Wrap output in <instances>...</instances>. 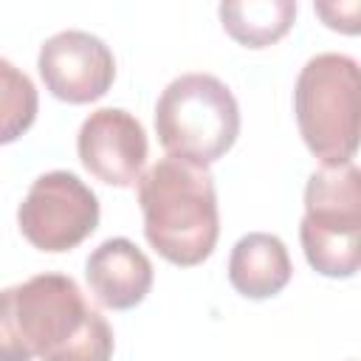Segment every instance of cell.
<instances>
[{"instance_id":"6da1fadb","label":"cell","mask_w":361,"mask_h":361,"mask_svg":"<svg viewBox=\"0 0 361 361\" xmlns=\"http://www.w3.org/2000/svg\"><path fill=\"white\" fill-rule=\"evenodd\" d=\"M113 330L65 274L0 290V361H110Z\"/></svg>"},{"instance_id":"7a4b0ae2","label":"cell","mask_w":361,"mask_h":361,"mask_svg":"<svg viewBox=\"0 0 361 361\" xmlns=\"http://www.w3.org/2000/svg\"><path fill=\"white\" fill-rule=\"evenodd\" d=\"M138 206L144 237L166 262L192 268L209 259L220 237V212L206 166L161 158L138 178Z\"/></svg>"},{"instance_id":"3957f363","label":"cell","mask_w":361,"mask_h":361,"mask_svg":"<svg viewBox=\"0 0 361 361\" xmlns=\"http://www.w3.org/2000/svg\"><path fill=\"white\" fill-rule=\"evenodd\" d=\"M293 113L305 147L322 166L350 164L358 152L361 71L347 54H316L299 71Z\"/></svg>"},{"instance_id":"277c9868","label":"cell","mask_w":361,"mask_h":361,"mask_svg":"<svg viewBox=\"0 0 361 361\" xmlns=\"http://www.w3.org/2000/svg\"><path fill=\"white\" fill-rule=\"evenodd\" d=\"M155 133L166 155L209 169L240 135V104L217 76L183 73L158 96Z\"/></svg>"},{"instance_id":"5b68a950","label":"cell","mask_w":361,"mask_h":361,"mask_svg":"<svg viewBox=\"0 0 361 361\" xmlns=\"http://www.w3.org/2000/svg\"><path fill=\"white\" fill-rule=\"evenodd\" d=\"M299 240L310 268L330 279H350L361 265V172L338 164L322 166L305 186Z\"/></svg>"},{"instance_id":"8992f818","label":"cell","mask_w":361,"mask_h":361,"mask_svg":"<svg viewBox=\"0 0 361 361\" xmlns=\"http://www.w3.org/2000/svg\"><path fill=\"white\" fill-rule=\"evenodd\" d=\"M23 237L48 254H62L85 243L99 226V197L73 172L39 175L17 209Z\"/></svg>"},{"instance_id":"52a82bcc","label":"cell","mask_w":361,"mask_h":361,"mask_svg":"<svg viewBox=\"0 0 361 361\" xmlns=\"http://www.w3.org/2000/svg\"><path fill=\"white\" fill-rule=\"evenodd\" d=\"M45 90L68 104L102 99L116 79V59L104 39L90 31L68 28L48 37L37 56Z\"/></svg>"},{"instance_id":"ba28073f","label":"cell","mask_w":361,"mask_h":361,"mask_svg":"<svg viewBox=\"0 0 361 361\" xmlns=\"http://www.w3.org/2000/svg\"><path fill=\"white\" fill-rule=\"evenodd\" d=\"M147 133L141 121L121 107L93 110L76 138L82 166L107 186L130 189L138 183L147 164Z\"/></svg>"},{"instance_id":"9c48e42d","label":"cell","mask_w":361,"mask_h":361,"mask_svg":"<svg viewBox=\"0 0 361 361\" xmlns=\"http://www.w3.org/2000/svg\"><path fill=\"white\" fill-rule=\"evenodd\" d=\"M93 299L107 310H130L141 305L152 288L155 271L149 257L127 237H110L96 245L85 262Z\"/></svg>"},{"instance_id":"30bf717a","label":"cell","mask_w":361,"mask_h":361,"mask_svg":"<svg viewBox=\"0 0 361 361\" xmlns=\"http://www.w3.org/2000/svg\"><path fill=\"white\" fill-rule=\"evenodd\" d=\"M293 276L290 254L276 234L251 231L240 237L228 257V282L245 299H271Z\"/></svg>"},{"instance_id":"8fae6325","label":"cell","mask_w":361,"mask_h":361,"mask_svg":"<svg viewBox=\"0 0 361 361\" xmlns=\"http://www.w3.org/2000/svg\"><path fill=\"white\" fill-rule=\"evenodd\" d=\"M217 14L226 34L234 42L245 48H268L290 31L296 20V3L293 0H234V3H220Z\"/></svg>"},{"instance_id":"7c38bea8","label":"cell","mask_w":361,"mask_h":361,"mask_svg":"<svg viewBox=\"0 0 361 361\" xmlns=\"http://www.w3.org/2000/svg\"><path fill=\"white\" fill-rule=\"evenodd\" d=\"M39 96L34 82L8 59L0 56V147L17 141L34 124Z\"/></svg>"}]
</instances>
